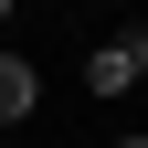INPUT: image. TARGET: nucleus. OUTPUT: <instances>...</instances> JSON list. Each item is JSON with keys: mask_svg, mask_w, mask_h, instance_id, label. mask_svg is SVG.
Returning <instances> with one entry per match:
<instances>
[{"mask_svg": "<svg viewBox=\"0 0 148 148\" xmlns=\"http://www.w3.org/2000/svg\"><path fill=\"white\" fill-rule=\"evenodd\" d=\"M11 11H21V0H0V21H11Z\"/></svg>", "mask_w": 148, "mask_h": 148, "instance_id": "obj_4", "label": "nucleus"}, {"mask_svg": "<svg viewBox=\"0 0 148 148\" xmlns=\"http://www.w3.org/2000/svg\"><path fill=\"white\" fill-rule=\"evenodd\" d=\"M116 148H148V138H116Z\"/></svg>", "mask_w": 148, "mask_h": 148, "instance_id": "obj_5", "label": "nucleus"}, {"mask_svg": "<svg viewBox=\"0 0 148 148\" xmlns=\"http://www.w3.org/2000/svg\"><path fill=\"white\" fill-rule=\"evenodd\" d=\"M32 106H42V74H32V64H11V53H0V138H11V127H21Z\"/></svg>", "mask_w": 148, "mask_h": 148, "instance_id": "obj_1", "label": "nucleus"}, {"mask_svg": "<svg viewBox=\"0 0 148 148\" xmlns=\"http://www.w3.org/2000/svg\"><path fill=\"white\" fill-rule=\"evenodd\" d=\"M0 148H11V138H0Z\"/></svg>", "mask_w": 148, "mask_h": 148, "instance_id": "obj_6", "label": "nucleus"}, {"mask_svg": "<svg viewBox=\"0 0 148 148\" xmlns=\"http://www.w3.org/2000/svg\"><path fill=\"white\" fill-rule=\"evenodd\" d=\"M127 85H138L127 42H95V53H85V95H127Z\"/></svg>", "mask_w": 148, "mask_h": 148, "instance_id": "obj_2", "label": "nucleus"}, {"mask_svg": "<svg viewBox=\"0 0 148 148\" xmlns=\"http://www.w3.org/2000/svg\"><path fill=\"white\" fill-rule=\"evenodd\" d=\"M127 64H138V85H148V32H127Z\"/></svg>", "mask_w": 148, "mask_h": 148, "instance_id": "obj_3", "label": "nucleus"}]
</instances>
